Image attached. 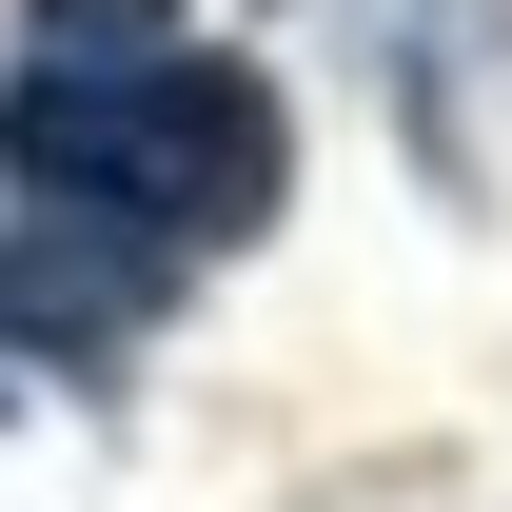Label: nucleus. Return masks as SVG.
I'll use <instances>...</instances> for the list:
<instances>
[{"label":"nucleus","instance_id":"f257e3e1","mask_svg":"<svg viewBox=\"0 0 512 512\" xmlns=\"http://www.w3.org/2000/svg\"><path fill=\"white\" fill-rule=\"evenodd\" d=\"M0 158L20 197L60 217L79 256H217L276 217L296 178V119H276V79L217 60V40H158V20H99V0H40V60L0 79Z\"/></svg>","mask_w":512,"mask_h":512}]
</instances>
